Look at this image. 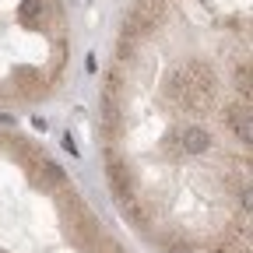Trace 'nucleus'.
Wrapping results in <instances>:
<instances>
[{
	"instance_id": "nucleus-1",
	"label": "nucleus",
	"mask_w": 253,
	"mask_h": 253,
	"mask_svg": "<svg viewBox=\"0 0 253 253\" xmlns=\"http://www.w3.org/2000/svg\"><path fill=\"white\" fill-rule=\"evenodd\" d=\"M225 123H229V130L243 141V148H250V102H229L225 106Z\"/></svg>"
},
{
	"instance_id": "nucleus-2",
	"label": "nucleus",
	"mask_w": 253,
	"mask_h": 253,
	"mask_svg": "<svg viewBox=\"0 0 253 253\" xmlns=\"http://www.w3.org/2000/svg\"><path fill=\"white\" fill-rule=\"evenodd\" d=\"M166 88H169V95H172V99H186V106H190V109H201V106H197V99H194V84H190V71H169V78H166Z\"/></svg>"
},
{
	"instance_id": "nucleus-3",
	"label": "nucleus",
	"mask_w": 253,
	"mask_h": 253,
	"mask_svg": "<svg viewBox=\"0 0 253 253\" xmlns=\"http://www.w3.org/2000/svg\"><path fill=\"white\" fill-rule=\"evenodd\" d=\"M179 144H183L186 155H204L211 148V137H208L204 126H186V130L179 134Z\"/></svg>"
},
{
	"instance_id": "nucleus-4",
	"label": "nucleus",
	"mask_w": 253,
	"mask_h": 253,
	"mask_svg": "<svg viewBox=\"0 0 253 253\" xmlns=\"http://www.w3.org/2000/svg\"><path fill=\"white\" fill-rule=\"evenodd\" d=\"M14 81H18L21 91H36L39 81H42V74H39L36 67H18V71H14Z\"/></svg>"
},
{
	"instance_id": "nucleus-5",
	"label": "nucleus",
	"mask_w": 253,
	"mask_h": 253,
	"mask_svg": "<svg viewBox=\"0 0 253 253\" xmlns=\"http://www.w3.org/2000/svg\"><path fill=\"white\" fill-rule=\"evenodd\" d=\"M39 176H42L49 186H63V183H67V176H63V169H60L56 162H39Z\"/></svg>"
},
{
	"instance_id": "nucleus-6",
	"label": "nucleus",
	"mask_w": 253,
	"mask_h": 253,
	"mask_svg": "<svg viewBox=\"0 0 253 253\" xmlns=\"http://www.w3.org/2000/svg\"><path fill=\"white\" fill-rule=\"evenodd\" d=\"M18 14H21V21H36L39 14H42V0H21V4H18Z\"/></svg>"
},
{
	"instance_id": "nucleus-7",
	"label": "nucleus",
	"mask_w": 253,
	"mask_h": 253,
	"mask_svg": "<svg viewBox=\"0 0 253 253\" xmlns=\"http://www.w3.org/2000/svg\"><path fill=\"white\" fill-rule=\"evenodd\" d=\"M123 214L130 218L134 225H141V229L148 225V211H144V204H137V201H134V204H126V208H123Z\"/></svg>"
},
{
	"instance_id": "nucleus-8",
	"label": "nucleus",
	"mask_w": 253,
	"mask_h": 253,
	"mask_svg": "<svg viewBox=\"0 0 253 253\" xmlns=\"http://www.w3.org/2000/svg\"><path fill=\"white\" fill-rule=\"evenodd\" d=\"M116 56H120V60L134 56V42H130V39H120V46H116Z\"/></svg>"
},
{
	"instance_id": "nucleus-9",
	"label": "nucleus",
	"mask_w": 253,
	"mask_h": 253,
	"mask_svg": "<svg viewBox=\"0 0 253 253\" xmlns=\"http://www.w3.org/2000/svg\"><path fill=\"white\" fill-rule=\"evenodd\" d=\"M63 148H67L71 155H78V144H74V137H71V134H67V137H63Z\"/></svg>"
},
{
	"instance_id": "nucleus-10",
	"label": "nucleus",
	"mask_w": 253,
	"mask_h": 253,
	"mask_svg": "<svg viewBox=\"0 0 253 253\" xmlns=\"http://www.w3.org/2000/svg\"><path fill=\"white\" fill-rule=\"evenodd\" d=\"M0 253H4V250H0Z\"/></svg>"
}]
</instances>
